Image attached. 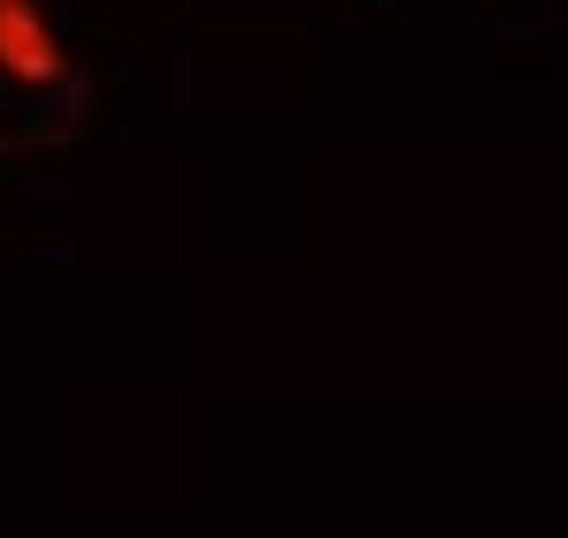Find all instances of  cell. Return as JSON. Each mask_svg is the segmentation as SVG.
Returning a JSON list of instances; mask_svg holds the SVG:
<instances>
[{
    "instance_id": "7a4b0ae2",
    "label": "cell",
    "mask_w": 568,
    "mask_h": 538,
    "mask_svg": "<svg viewBox=\"0 0 568 538\" xmlns=\"http://www.w3.org/2000/svg\"><path fill=\"white\" fill-rule=\"evenodd\" d=\"M0 152H8V136H0Z\"/></svg>"
},
{
    "instance_id": "6da1fadb",
    "label": "cell",
    "mask_w": 568,
    "mask_h": 538,
    "mask_svg": "<svg viewBox=\"0 0 568 538\" xmlns=\"http://www.w3.org/2000/svg\"><path fill=\"white\" fill-rule=\"evenodd\" d=\"M0 84L23 99H61L77 84V53L53 0H0Z\"/></svg>"
}]
</instances>
